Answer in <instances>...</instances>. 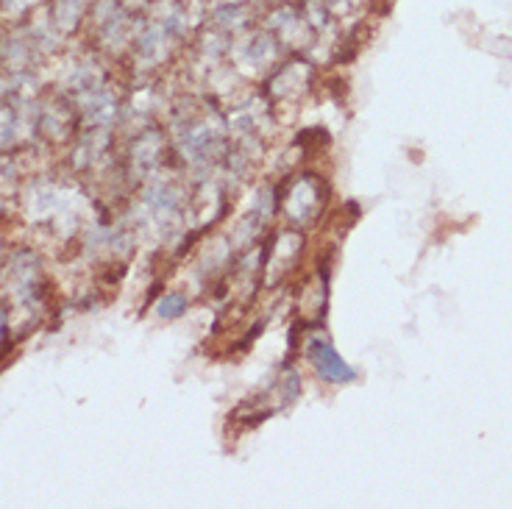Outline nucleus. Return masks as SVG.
Wrapping results in <instances>:
<instances>
[{
	"label": "nucleus",
	"instance_id": "f03ea898",
	"mask_svg": "<svg viewBox=\"0 0 512 509\" xmlns=\"http://www.w3.org/2000/svg\"><path fill=\"white\" fill-rule=\"evenodd\" d=\"M284 206H287V215L307 223L315 217V209H318V181L315 179H298L295 187L287 192L284 198Z\"/></svg>",
	"mask_w": 512,
	"mask_h": 509
},
{
	"label": "nucleus",
	"instance_id": "7ed1b4c3",
	"mask_svg": "<svg viewBox=\"0 0 512 509\" xmlns=\"http://www.w3.org/2000/svg\"><path fill=\"white\" fill-rule=\"evenodd\" d=\"M184 309H187V301H184L181 295H165V298H162V304H159V318H167V320L179 318Z\"/></svg>",
	"mask_w": 512,
	"mask_h": 509
},
{
	"label": "nucleus",
	"instance_id": "f257e3e1",
	"mask_svg": "<svg viewBox=\"0 0 512 509\" xmlns=\"http://www.w3.org/2000/svg\"><path fill=\"white\" fill-rule=\"evenodd\" d=\"M307 357L312 362V368L318 370V376H323L326 382L346 384L357 379L354 368L348 365L346 359L334 351V345L326 337H309L307 340Z\"/></svg>",
	"mask_w": 512,
	"mask_h": 509
}]
</instances>
